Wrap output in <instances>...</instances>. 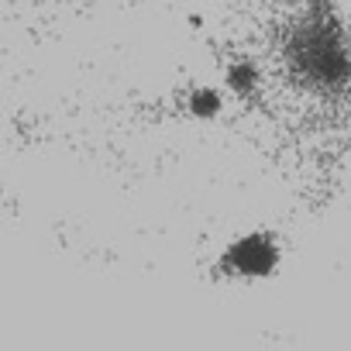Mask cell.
<instances>
[{
	"mask_svg": "<svg viewBox=\"0 0 351 351\" xmlns=\"http://www.w3.org/2000/svg\"><path fill=\"white\" fill-rule=\"evenodd\" d=\"M351 162L334 0H0V210L131 272H248Z\"/></svg>",
	"mask_w": 351,
	"mask_h": 351,
	"instance_id": "obj_1",
	"label": "cell"
}]
</instances>
